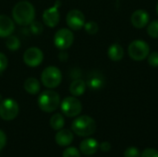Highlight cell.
<instances>
[{"mask_svg": "<svg viewBox=\"0 0 158 157\" xmlns=\"http://www.w3.org/2000/svg\"><path fill=\"white\" fill-rule=\"evenodd\" d=\"M104 83H105V81L101 74L93 73L88 77L86 84L88 85L90 89L96 91V90H100L104 86Z\"/></svg>", "mask_w": 158, "mask_h": 157, "instance_id": "cell-17", "label": "cell"}, {"mask_svg": "<svg viewBox=\"0 0 158 157\" xmlns=\"http://www.w3.org/2000/svg\"><path fill=\"white\" fill-rule=\"evenodd\" d=\"M6 143V136L5 132L0 130V151L5 147Z\"/></svg>", "mask_w": 158, "mask_h": 157, "instance_id": "cell-31", "label": "cell"}, {"mask_svg": "<svg viewBox=\"0 0 158 157\" xmlns=\"http://www.w3.org/2000/svg\"><path fill=\"white\" fill-rule=\"evenodd\" d=\"M148 64L153 68L158 67V52H152L148 55Z\"/></svg>", "mask_w": 158, "mask_h": 157, "instance_id": "cell-27", "label": "cell"}, {"mask_svg": "<svg viewBox=\"0 0 158 157\" xmlns=\"http://www.w3.org/2000/svg\"><path fill=\"white\" fill-rule=\"evenodd\" d=\"M147 32L152 38H158V19L153 20L149 23L147 27Z\"/></svg>", "mask_w": 158, "mask_h": 157, "instance_id": "cell-22", "label": "cell"}, {"mask_svg": "<svg viewBox=\"0 0 158 157\" xmlns=\"http://www.w3.org/2000/svg\"><path fill=\"white\" fill-rule=\"evenodd\" d=\"M63 157H81V153L75 147H68L63 152Z\"/></svg>", "mask_w": 158, "mask_h": 157, "instance_id": "cell-24", "label": "cell"}, {"mask_svg": "<svg viewBox=\"0 0 158 157\" xmlns=\"http://www.w3.org/2000/svg\"><path fill=\"white\" fill-rule=\"evenodd\" d=\"M83 27H84L86 32L89 33V34H95V33H97V31L99 30L98 24L95 21H93V20L88 21V22H85V24H84Z\"/></svg>", "mask_w": 158, "mask_h": 157, "instance_id": "cell-23", "label": "cell"}, {"mask_svg": "<svg viewBox=\"0 0 158 157\" xmlns=\"http://www.w3.org/2000/svg\"><path fill=\"white\" fill-rule=\"evenodd\" d=\"M150 53V47L148 43L143 40H134L131 42L128 48V54L130 57L134 61L144 60Z\"/></svg>", "mask_w": 158, "mask_h": 157, "instance_id": "cell-5", "label": "cell"}, {"mask_svg": "<svg viewBox=\"0 0 158 157\" xmlns=\"http://www.w3.org/2000/svg\"><path fill=\"white\" fill-rule=\"evenodd\" d=\"M60 108L65 116L68 118H74L81 114L82 110V105L75 96H68L60 103Z\"/></svg>", "mask_w": 158, "mask_h": 157, "instance_id": "cell-6", "label": "cell"}, {"mask_svg": "<svg viewBox=\"0 0 158 157\" xmlns=\"http://www.w3.org/2000/svg\"><path fill=\"white\" fill-rule=\"evenodd\" d=\"M44 60V53L38 47H30L23 54L24 63L31 68L38 67Z\"/></svg>", "mask_w": 158, "mask_h": 157, "instance_id": "cell-9", "label": "cell"}, {"mask_svg": "<svg viewBox=\"0 0 158 157\" xmlns=\"http://www.w3.org/2000/svg\"><path fill=\"white\" fill-rule=\"evenodd\" d=\"M73 142V133L69 130H59L56 134V143L57 145L66 147L71 144Z\"/></svg>", "mask_w": 158, "mask_h": 157, "instance_id": "cell-15", "label": "cell"}, {"mask_svg": "<svg viewBox=\"0 0 158 157\" xmlns=\"http://www.w3.org/2000/svg\"><path fill=\"white\" fill-rule=\"evenodd\" d=\"M107 55L112 61H119L124 56V49L118 43H113L107 50Z\"/></svg>", "mask_w": 158, "mask_h": 157, "instance_id": "cell-18", "label": "cell"}, {"mask_svg": "<svg viewBox=\"0 0 158 157\" xmlns=\"http://www.w3.org/2000/svg\"><path fill=\"white\" fill-rule=\"evenodd\" d=\"M24 90L30 93V94H32V95H35L37 94L40 90H41V85H40V82L37 79L35 78H28L25 81H24Z\"/></svg>", "mask_w": 158, "mask_h": 157, "instance_id": "cell-19", "label": "cell"}, {"mask_svg": "<svg viewBox=\"0 0 158 157\" xmlns=\"http://www.w3.org/2000/svg\"><path fill=\"white\" fill-rule=\"evenodd\" d=\"M86 82L83 80L81 79H77L75 81H73L70 85H69V92L72 94V96L78 97L82 95L85 91H86Z\"/></svg>", "mask_w": 158, "mask_h": 157, "instance_id": "cell-16", "label": "cell"}, {"mask_svg": "<svg viewBox=\"0 0 158 157\" xmlns=\"http://www.w3.org/2000/svg\"><path fill=\"white\" fill-rule=\"evenodd\" d=\"M15 31L14 20L6 15H0V37L7 38Z\"/></svg>", "mask_w": 158, "mask_h": 157, "instance_id": "cell-12", "label": "cell"}, {"mask_svg": "<svg viewBox=\"0 0 158 157\" xmlns=\"http://www.w3.org/2000/svg\"><path fill=\"white\" fill-rule=\"evenodd\" d=\"M72 131L81 137H89L96 130L95 120L89 116H81L74 119L71 124Z\"/></svg>", "mask_w": 158, "mask_h": 157, "instance_id": "cell-2", "label": "cell"}, {"mask_svg": "<svg viewBox=\"0 0 158 157\" xmlns=\"http://www.w3.org/2000/svg\"><path fill=\"white\" fill-rule=\"evenodd\" d=\"M99 148H100V150L102 152L107 153V152H109L111 150V144L108 142H103L102 143L99 144Z\"/></svg>", "mask_w": 158, "mask_h": 157, "instance_id": "cell-30", "label": "cell"}, {"mask_svg": "<svg viewBox=\"0 0 158 157\" xmlns=\"http://www.w3.org/2000/svg\"><path fill=\"white\" fill-rule=\"evenodd\" d=\"M8 66V60L5 54L0 52V73L5 71Z\"/></svg>", "mask_w": 158, "mask_h": 157, "instance_id": "cell-28", "label": "cell"}, {"mask_svg": "<svg viewBox=\"0 0 158 157\" xmlns=\"http://www.w3.org/2000/svg\"><path fill=\"white\" fill-rule=\"evenodd\" d=\"M141 157H158V151L154 148H147L141 154Z\"/></svg>", "mask_w": 158, "mask_h": 157, "instance_id": "cell-29", "label": "cell"}, {"mask_svg": "<svg viewBox=\"0 0 158 157\" xmlns=\"http://www.w3.org/2000/svg\"><path fill=\"white\" fill-rule=\"evenodd\" d=\"M66 21L71 31H79L85 24V16L79 9H71L67 14Z\"/></svg>", "mask_w": 158, "mask_h": 157, "instance_id": "cell-11", "label": "cell"}, {"mask_svg": "<svg viewBox=\"0 0 158 157\" xmlns=\"http://www.w3.org/2000/svg\"><path fill=\"white\" fill-rule=\"evenodd\" d=\"M156 12H157V14H158V2H157V4H156Z\"/></svg>", "mask_w": 158, "mask_h": 157, "instance_id": "cell-33", "label": "cell"}, {"mask_svg": "<svg viewBox=\"0 0 158 157\" xmlns=\"http://www.w3.org/2000/svg\"><path fill=\"white\" fill-rule=\"evenodd\" d=\"M60 103L59 94L52 89L44 91L37 99V105L39 108L46 113L56 111L60 106Z\"/></svg>", "mask_w": 158, "mask_h": 157, "instance_id": "cell-3", "label": "cell"}, {"mask_svg": "<svg viewBox=\"0 0 158 157\" xmlns=\"http://www.w3.org/2000/svg\"><path fill=\"white\" fill-rule=\"evenodd\" d=\"M19 105L18 103L11 99H4L0 102V118L3 120L10 121L17 118L19 114Z\"/></svg>", "mask_w": 158, "mask_h": 157, "instance_id": "cell-7", "label": "cell"}, {"mask_svg": "<svg viewBox=\"0 0 158 157\" xmlns=\"http://www.w3.org/2000/svg\"><path fill=\"white\" fill-rule=\"evenodd\" d=\"M60 2L57 1L53 6L46 8L43 13V21L44 25L49 28L56 27L60 20V12H59Z\"/></svg>", "mask_w": 158, "mask_h": 157, "instance_id": "cell-10", "label": "cell"}, {"mask_svg": "<svg viewBox=\"0 0 158 157\" xmlns=\"http://www.w3.org/2000/svg\"><path fill=\"white\" fill-rule=\"evenodd\" d=\"M6 46L10 51H17L20 47V41H19V39L17 36L10 35L6 39Z\"/></svg>", "mask_w": 158, "mask_h": 157, "instance_id": "cell-21", "label": "cell"}, {"mask_svg": "<svg viewBox=\"0 0 158 157\" xmlns=\"http://www.w3.org/2000/svg\"><path fill=\"white\" fill-rule=\"evenodd\" d=\"M13 20L20 26H29L35 19L33 5L26 0L18 2L12 9Z\"/></svg>", "mask_w": 158, "mask_h": 157, "instance_id": "cell-1", "label": "cell"}, {"mask_svg": "<svg viewBox=\"0 0 158 157\" xmlns=\"http://www.w3.org/2000/svg\"><path fill=\"white\" fill-rule=\"evenodd\" d=\"M124 157H141V153L136 147H129L124 152Z\"/></svg>", "mask_w": 158, "mask_h": 157, "instance_id": "cell-26", "label": "cell"}, {"mask_svg": "<svg viewBox=\"0 0 158 157\" xmlns=\"http://www.w3.org/2000/svg\"><path fill=\"white\" fill-rule=\"evenodd\" d=\"M2 101V96H1V94H0V102Z\"/></svg>", "mask_w": 158, "mask_h": 157, "instance_id": "cell-34", "label": "cell"}, {"mask_svg": "<svg viewBox=\"0 0 158 157\" xmlns=\"http://www.w3.org/2000/svg\"><path fill=\"white\" fill-rule=\"evenodd\" d=\"M65 125V118L64 117L59 114L56 113L55 115H53L50 118V126L53 130H59L61 129H63Z\"/></svg>", "mask_w": 158, "mask_h": 157, "instance_id": "cell-20", "label": "cell"}, {"mask_svg": "<svg viewBox=\"0 0 158 157\" xmlns=\"http://www.w3.org/2000/svg\"><path fill=\"white\" fill-rule=\"evenodd\" d=\"M74 42V34L70 29L62 28L58 30L54 36V43L56 48L66 50L69 48Z\"/></svg>", "mask_w": 158, "mask_h": 157, "instance_id": "cell-8", "label": "cell"}, {"mask_svg": "<svg viewBox=\"0 0 158 157\" xmlns=\"http://www.w3.org/2000/svg\"><path fill=\"white\" fill-rule=\"evenodd\" d=\"M98 149H99V143L96 140L93 138L84 139L80 144V150L85 155H94Z\"/></svg>", "mask_w": 158, "mask_h": 157, "instance_id": "cell-14", "label": "cell"}, {"mask_svg": "<svg viewBox=\"0 0 158 157\" xmlns=\"http://www.w3.org/2000/svg\"><path fill=\"white\" fill-rule=\"evenodd\" d=\"M58 58L61 60V61H66L68 59V54L65 53V52H61L59 55H58Z\"/></svg>", "mask_w": 158, "mask_h": 157, "instance_id": "cell-32", "label": "cell"}, {"mask_svg": "<svg viewBox=\"0 0 158 157\" xmlns=\"http://www.w3.org/2000/svg\"><path fill=\"white\" fill-rule=\"evenodd\" d=\"M62 81V73L56 66L45 68L41 74V81L43 85L48 89L56 88Z\"/></svg>", "mask_w": 158, "mask_h": 157, "instance_id": "cell-4", "label": "cell"}, {"mask_svg": "<svg viewBox=\"0 0 158 157\" xmlns=\"http://www.w3.org/2000/svg\"><path fill=\"white\" fill-rule=\"evenodd\" d=\"M29 26L33 34H40L43 31V24L39 21H32Z\"/></svg>", "mask_w": 158, "mask_h": 157, "instance_id": "cell-25", "label": "cell"}, {"mask_svg": "<svg viewBox=\"0 0 158 157\" xmlns=\"http://www.w3.org/2000/svg\"><path fill=\"white\" fill-rule=\"evenodd\" d=\"M149 14L143 9L135 10L131 17V21L132 25L137 29L144 28L149 23Z\"/></svg>", "mask_w": 158, "mask_h": 157, "instance_id": "cell-13", "label": "cell"}]
</instances>
